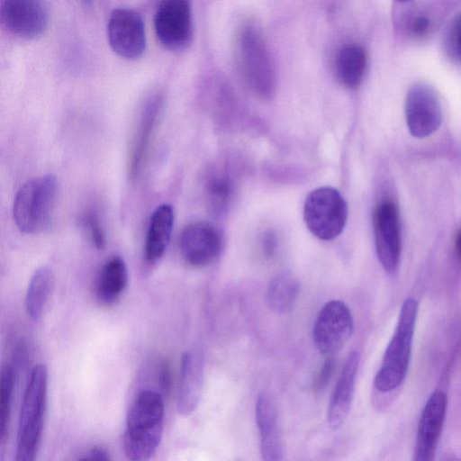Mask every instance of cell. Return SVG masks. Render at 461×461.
<instances>
[{"label": "cell", "mask_w": 461, "mask_h": 461, "mask_svg": "<svg viewBox=\"0 0 461 461\" xmlns=\"http://www.w3.org/2000/svg\"><path fill=\"white\" fill-rule=\"evenodd\" d=\"M444 7L438 2L400 1L393 7V23L400 36L411 41H424L438 30Z\"/></svg>", "instance_id": "obj_7"}, {"label": "cell", "mask_w": 461, "mask_h": 461, "mask_svg": "<svg viewBox=\"0 0 461 461\" xmlns=\"http://www.w3.org/2000/svg\"><path fill=\"white\" fill-rule=\"evenodd\" d=\"M406 124L415 138L434 133L442 121V108L436 92L428 85L417 83L410 87L404 105Z\"/></svg>", "instance_id": "obj_10"}, {"label": "cell", "mask_w": 461, "mask_h": 461, "mask_svg": "<svg viewBox=\"0 0 461 461\" xmlns=\"http://www.w3.org/2000/svg\"><path fill=\"white\" fill-rule=\"evenodd\" d=\"M165 403L162 393L140 392L126 418L123 450L130 461H148L156 453L163 435Z\"/></svg>", "instance_id": "obj_1"}, {"label": "cell", "mask_w": 461, "mask_h": 461, "mask_svg": "<svg viewBox=\"0 0 461 461\" xmlns=\"http://www.w3.org/2000/svg\"><path fill=\"white\" fill-rule=\"evenodd\" d=\"M159 384L162 391H169L171 384L170 372L167 367H164L160 373Z\"/></svg>", "instance_id": "obj_32"}, {"label": "cell", "mask_w": 461, "mask_h": 461, "mask_svg": "<svg viewBox=\"0 0 461 461\" xmlns=\"http://www.w3.org/2000/svg\"><path fill=\"white\" fill-rule=\"evenodd\" d=\"M221 239L219 231L210 223L194 222L182 230L179 249L189 265L203 267L210 264L220 253Z\"/></svg>", "instance_id": "obj_14"}, {"label": "cell", "mask_w": 461, "mask_h": 461, "mask_svg": "<svg viewBox=\"0 0 461 461\" xmlns=\"http://www.w3.org/2000/svg\"><path fill=\"white\" fill-rule=\"evenodd\" d=\"M354 321L350 310L341 301L328 302L319 312L312 330L317 349L331 357L350 338Z\"/></svg>", "instance_id": "obj_8"}, {"label": "cell", "mask_w": 461, "mask_h": 461, "mask_svg": "<svg viewBox=\"0 0 461 461\" xmlns=\"http://www.w3.org/2000/svg\"><path fill=\"white\" fill-rule=\"evenodd\" d=\"M48 369L36 365L30 375L20 409L14 461H35L41 443L47 405Z\"/></svg>", "instance_id": "obj_2"}, {"label": "cell", "mask_w": 461, "mask_h": 461, "mask_svg": "<svg viewBox=\"0 0 461 461\" xmlns=\"http://www.w3.org/2000/svg\"><path fill=\"white\" fill-rule=\"evenodd\" d=\"M367 58L366 50L359 45L343 46L337 54L336 73L340 82L348 88L357 87L365 76Z\"/></svg>", "instance_id": "obj_21"}, {"label": "cell", "mask_w": 461, "mask_h": 461, "mask_svg": "<svg viewBox=\"0 0 461 461\" xmlns=\"http://www.w3.org/2000/svg\"><path fill=\"white\" fill-rule=\"evenodd\" d=\"M299 290V283L292 275L280 274L275 276L268 285L267 303L276 312H289L296 302Z\"/></svg>", "instance_id": "obj_23"}, {"label": "cell", "mask_w": 461, "mask_h": 461, "mask_svg": "<svg viewBox=\"0 0 461 461\" xmlns=\"http://www.w3.org/2000/svg\"><path fill=\"white\" fill-rule=\"evenodd\" d=\"M77 461H113L108 450L103 446H95L87 455Z\"/></svg>", "instance_id": "obj_30"}, {"label": "cell", "mask_w": 461, "mask_h": 461, "mask_svg": "<svg viewBox=\"0 0 461 461\" xmlns=\"http://www.w3.org/2000/svg\"><path fill=\"white\" fill-rule=\"evenodd\" d=\"M158 100H152L149 103L140 119L139 130L135 137L131 162V174L135 176L141 167L146 151L149 148L150 137L156 124L159 110Z\"/></svg>", "instance_id": "obj_24"}, {"label": "cell", "mask_w": 461, "mask_h": 461, "mask_svg": "<svg viewBox=\"0 0 461 461\" xmlns=\"http://www.w3.org/2000/svg\"><path fill=\"white\" fill-rule=\"evenodd\" d=\"M231 191L230 182L222 176H214L206 184L209 201L215 209H221L228 203Z\"/></svg>", "instance_id": "obj_26"}, {"label": "cell", "mask_w": 461, "mask_h": 461, "mask_svg": "<svg viewBox=\"0 0 461 461\" xmlns=\"http://www.w3.org/2000/svg\"><path fill=\"white\" fill-rule=\"evenodd\" d=\"M262 43L259 36L249 30L241 36L240 53L248 80L259 93L268 95L273 87V71Z\"/></svg>", "instance_id": "obj_15"}, {"label": "cell", "mask_w": 461, "mask_h": 461, "mask_svg": "<svg viewBox=\"0 0 461 461\" xmlns=\"http://www.w3.org/2000/svg\"><path fill=\"white\" fill-rule=\"evenodd\" d=\"M0 19L5 29L22 39H36L47 29L49 12L39 0H5L0 5Z\"/></svg>", "instance_id": "obj_11"}, {"label": "cell", "mask_w": 461, "mask_h": 461, "mask_svg": "<svg viewBox=\"0 0 461 461\" xmlns=\"http://www.w3.org/2000/svg\"><path fill=\"white\" fill-rule=\"evenodd\" d=\"M276 238L274 233L269 232L264 238V251L267 256H272L276 251Z\"/></svg>", "instance_id": "obj_31"}, {"label": "cell", "mask_w": 461, "mask_h": 461, "mask_svg": "<svg viewBox=\"0 0 461 461\" xmlns=\"http://www.w3.org/2000/svg\"><path fill=\"white\" fill-rule=\"evenodd\" d=\"M128 284V269L120 257H113L100 268L95 281V294L103 303L116 302Z\"/></svg>", "instance_id": "obj_19"}, {"label": "cell", "mask_w": 461, "mask_h": 461, "mask_svg": "<svg viewBox=\"0 0 461 461\" xmlns=\"http://www.w3.org/2000/svg\"><path fill=\"white\" fill-rule=\"evenodd\" d=\"M58 189V180L50 174L31 178L18 189L14 200L13 216L22 232L35 234L49 226Z\"/></svg>", "instance_id": "obj_3"}, {"label": "cell", "mask_w": 461, "mask_h": 461, "mask_svg": "<svg viewBox=\"0 0 461 461\" xmlns=\"http://www.w3.org/2000/svg\"><path fill=\"white\" fill-rule=\"evenodd\" d=\"M107 36L112 50L120 57L135 60L146 50L145 25L140 14L130 8H115L110 14Z\"/></svg>", "instance_id": "obj_9"}, {"label": "cell", "mask_w": 461, "mask_h": 461, "mask_svg": "<svg viewBox=\"0 0 461 461\" xmlns=\"http://www.w3.org/2000/svg\"><path fill=\"white\" fill-rule=\"evenodd\" d=\"M417 313V302L411 298L405 300L400 311L395 331L374 379L375 389L381 393L396 389L406 376Z\"/></svg>", "instance_id": "obj_4"}, {"label": "cell", "mask_w": 461, "mask_h": 461, "mask_svg": "<svg viewBox=\"0 0 461 461\" xmlns=\"http://www.w3.org/2000/svg\"><path fill=\"white\" fill-rule=\"evenodd\" d=\"M334 369V360L331 357L326 359L324 362L320 374L315 381V387L318 390H321L329 383Z\"/></svg>", "instance_id": "obj_29"}, {"label": "cell", "mask_w": 461, "mask_h": 461, "mask_svg": "<svg viewBox=\"0 0 461 461\" xmlns=\"http://www.w3.org/2000/svg\"><path fill=\"white\" fill-rule=\"evenodd\" d=\"M447 406V395L440 390L432 393L426 402L418 423L412 461H434Z\"/></svg>", "instance_id": "obj_13"}, {"label": "cell", "mask_w": 461, "mask_h": 461, "mask_svg": "<svg viewBox=\"0 0 461 461\" xmlns=\"http://www.w3.org/2000/svg\"><path fill=\"white\" fill-rule=\"evenodd\" d=\"M54 285L52 271L41 267L32 275L26 292L25 308L33 320L41 317Z\"/></svg>", "instance_id": "obj_22"}, {"label": "cell", "mask_w": 461, "mask_h": 461, "mask_svg": "<svg viewBox=\"0 0 461 461\" xmlns=\"http://www.w3.org/2000/svg\"><path fill=\"white\" fill-rule=\"evenodd\" d=\"M202 393L200 366L189 356L182 361L180 384L176 396V408L182 416L192 414L197 408Z\"/></svg>", "instance_id": "obj_20"}, {"label": "cell", "mask_w": 461, "mask_h": 461, "mask_svg": "<svg viewBox=\"0 0 461 461\" xmlns=\"http://www.w3.org/2000/svg\"><path fill=\"white\" fill-rule=\"evenodd\" d=\"M374 235L376 254L383 267L394 271L401 258L400 219L396 205L390 201L381 203L375 210Z\"/></svg>", "instance_id": "obj_12"}, {"label": "cell", "mask_w": 461, "mask_h": 461, "mask_svg": "<svg viewBox=\"0 0 461 461\" xmlns=\"http://www.w3.org/2000/svg\"><path fill=\"white\" fill-rule=\"evenodd\" d=\"M174 225V210L163 203L152 212L145 242V257L149 262L159 259L166 251Z\"/></svg>", "instance_id": "obj_18"}, {"label": "cell", "mask_w": 461, "mask_h": 461, "mask_svg": "<svg viewBox=\"0 0 461 461\" xmlns=\"http://www.w3.org/2000/svg\"><path fill=\"white\" fill-rule=\"evenodd\" d=\"M359 359L360 356L357 351H353L348 356L330 395L327 421L332 429L341 427L348 414L354 395Z\"/></svg>", "instance_id": "obj_17"}, {"label": "cell", "mask_w": 461, "mask_h": 461, "mask_svg": "<svg viewBox=\"0 0 461 461\" xmlns=\"http://www.w3.org/2000/svg\"><path fill=\"white\" fill-rule=\"evenodd\" d=\"M448 461H461V460H459V459H456V458H452V459H450V460H448Z\"/></svg>", "instance_id": "obj_34"}, {"label": "cell", "mask_w": 461, "mask_h": 461, "mask_svg": "<svg viewBox=\"0 0 461 461\" xmlns=\"http://www.w3.org/2000/svg\"><path fill=\"white\" fill-rule=\"evenodd\" d=\"M156 36L171 51L185 50L193 40L192 7L186 0H164L154 14Z\"/></svg>", "instance_id": "obj_6"}, {"label": "cell", "mask_w": 461, "mask_h": 461, "mask_svg": "<svg viewBox=\"0 0 461 461\" xmlns=\"http://www.w3.org/2000/svg\"><path fill=\"white\" fill-rule=\"evenodd\" d=\"M83 223L87 229L95 247L98 249H104L106 244L105 235L96 216L93 214L86 215L83 218Z\"/></svg>", "instance_id": "obj_28"}, {"label": "cell", "mask_w": 461, "mask_h": 461, "mask_svg": "<svg viewBox=\"0 0 461 461\" xmlns=\"http://www.w3.org/2000/svg\"><path fill=\"white\" fill-rule=\"evenodd\" d=\"M456 249L458 253V256L461 258V231L458 233L456 240Z\"/></svg>", "instance_id": "obj_33"}, {"label": "cell", "mask_w": 461, "mask_h": 461, "mask_svg": "<svg viewBox=\"0 0 461 461\" xmlns=\"http://www.w3.org/2000/svg\"><path fill=\"white\" fill-rule=\"evenodd\" d=\"M347 203L335 188L322 186L312 190L303 205V220L308 230L318 239L331 240L346 225Z\"/></svg>", "instance_id": "obj_5"}, {"label": "cell", "mask_w": 461, "mask_h": 461, "mask_svg": "<svg viewBox=\"0 0 461 461\" xmlns=\"http://www.w3.org/2000/svg\"><path fill=\"white\" fill-rule=\"evenodd\" d=\"M14 380L13 367L9 365L4 366L0 378V440L2 446L5 444L9 432Z\"/></svg>", "instance_id": "obj_25"}, {"label": "cell", "mask_w": 461, "mask_h": 461, "mask_svg": "<svg viewBox=\"0 0 461 461\" xmlns=\"http://www.w3.org/2000/svg\"><path fill=\"white\" fill-rule=\"evenodd\" d=\"M263 461H284V448L278 413L275 402L267 394L258 396L255 406Z\"/></svg>", "instance_id": "obj_16"}, {"label": "cell", "mask_w": 461, "mask_h": 461, "mask_svg": "<svg viewBox=\"0 0 461 461\" xmlns=\"http://www.w3.org/2000/svg\"><path fill=\"white\" fill-rule=\"evenodd\" d=\"M445 44L449 58L461 65V12L451 21L447 32Z\"/></svg>", "instance_id": "obj_27"}]
</instances>
